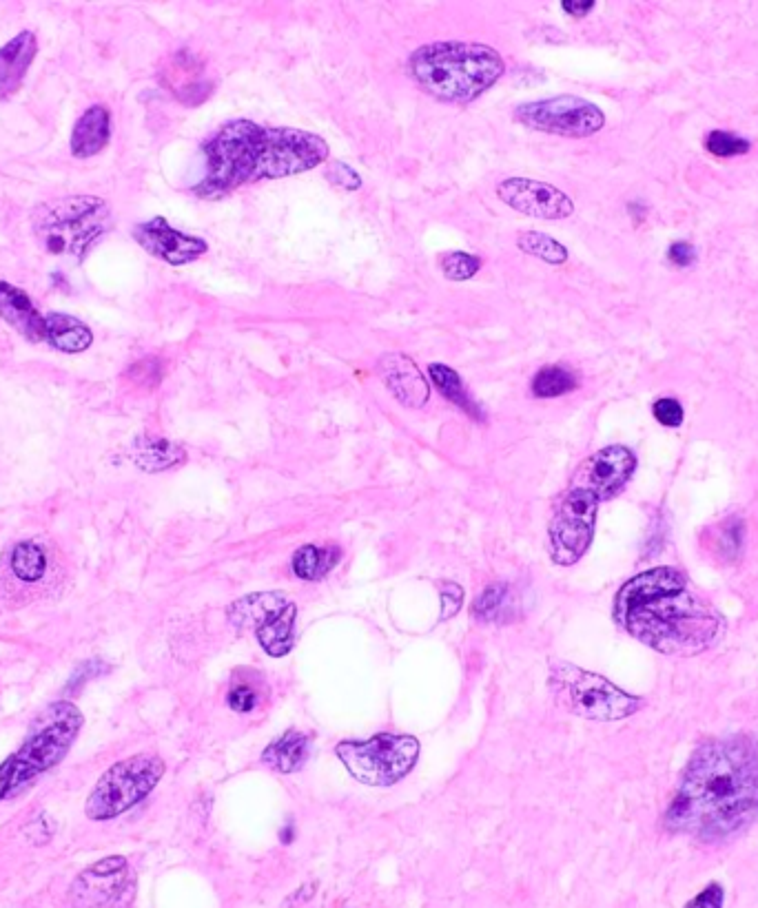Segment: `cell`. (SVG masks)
<instances>
[{"mask_svg": "<svg viewBox=\"0 0 758 908\" xmlns=\"http://www.w3.org/2000/svg\"><path fill=\"white\" fill-rule=\"evenodd\" d=\"M758 820V736L710 738L685 765L663 827L703 844H723Z\"/></svg>", "mask_w": 758, "mask_h": 908, "instance_id": "cell-1", "label": "cell"}, {"mask_svg": "<svg viewBox=\"0 0 758 908\" xmlns=\"http://www.w3.org/2000/svg\"><path fill=\"white\" fill-rule=\"evenodd\" d=\"M612 616L634 641L663 656H701L725 634L723 616L690 590L676 567H650L619 587Z\"/></svg>", "mask_w": 758, "mask_h": 908, "instance_id": "cell-2", "label": "cell"}, {"mask_svg": "<svg viewBox=\"0 0 758 908\" xmlns=\"http://www.w3.org/2000/svg\"><path fill=\"white\" fill-rule=\"evenodd\" d=\"M329 153V142L317 133L231 120L204 144L207 175L193 191L218 200L244 184L311 171L329 160Z\"/></svg>", "mask_w": 758, "mask_h": 908, "instance_id": "cell-3", "label": "cell"}, {"mask_svg": "<svg viewBox=\"0 0 758 908\" xmlns=\"http://www.w3.org/2000/svg\"><path fill=\"white\" fill-rule=\"evenodd\" d=\"M406 69L430 98L466 105L486 94L504 76L506 65L499 51L488 45L442 40L413 51Z\"/></svg>", "mask_w": 758, "mask_h": 908, "instance_id": "cell-4", "label": "cell"}, {"mask_svg": "<svg viewBox=\"0 0 758 908\" xmlns=\"http://www.w3.org/2000/svg\"><path fill=\"white\" fill-rule=\"evenodd\" d=\"M114 226L109 204L96 195H71L40 204L32 213V231L49 255L83 262Z\"/></svg>", "mask_w": 758, "mask_h": 908, "instance_id": "cell-5", "label": "cell"}, {"mask_svg": "<svg viewBox=\"0 0 758 908\" xmlns=\"http://www.w3.org/2000/svg\"><path fill=\"white\" fill-rule=\"evenodd\" d=\"M83 714L71 703L47 707L34 720V729L16 753L0 765V802L16 796L29 782L65 760L83 727Z\"/></svg>", "mask_w": 758, "mask_h": 908, "instance_id": "cell-6", "label": "cell"}, {"mask_svg": "<svg viewBox=\"0 0 758 908\" xmlns=\"http://www.w3.org/2000/svg\"><path fill=\"white\" fill-rule=\"evenodd\" d=\"M550 678L572 714L592 722L626 720L645 705L643 698L628 694L606 676L570 663H552Z\"/></svg>", "mask_w": 758, "mask_h": 908, "instance_id": "cell-7", "label": "cell"}, {"mask_svg": "<svg viewBox=\"0 0 758 908\" xmlns=\"http://www.w3.org/2000/svg\"><path fill=\"white\" fill-rule=\"evenodd\" d=\"M165 760L153 753H138L116 762L102 773L94 791L85 802L89 820H114L145 800L165 776Z\"/></svg>", "mask_w": 758, "mask_h": 908, "instance_id": "cell-8", "label": "cell"}, {"mask_svg": "<svg viewBox=\"0 0 758 908\" xmlns=\"http://www.w3.org/2000/svg\"><path fill=\"white\" fill-rule=\"evenodd\" d=\"M335 753L357 782L368 787H391L415 767L419 740L413 736L379 734L364 742H340Z\"/></svg>", "mask_w": 758, "mask_h": 908, "instance_id": "cell-9", "label": "cell"}, {"mask_svg": "<svg viewBox=\"0 0 758 908\" xmlns=\"http://www.w3.org/2000/svg\"><path fill=\"white\" fill-rule=\"evenodd\" d=\"M295 616L297 607L284 592L249 594L229 607V623L238 632H253L273 658H282L293 649Z\"/></svg>", "mask_w": 758, "mask_h": 908, "instance_id": "cell-10", "label": "cell"}, {"mask_svg": "<svg viewBox=\"0 0 758 908\" xmlns=\"http://www.w3.org/2000/svg\"><path fill=\"white\" fill-rule=\"evenodd\" d=\"M599 499L583 488H570L557 505L550 521V556L561 567H570L583 559L594 539Z\"/></svg>", "mask_w": 758, "mask_h": 908, "instance_id": "cell-11", "label": "cell"}, {"mask_svg": "<svg viewBox=\"0 0 758 908\" xmlns=\"http://www.w3.org/2000/svg\"><path fill=\"white\" fill-rule=\"evenodd\" d=\"M521 125L561 138H590L606 125L603 111L579 96H557L548 100L524 102L515 109Z\"/></svg>", "mask_w": 758, "mask_h": 908, "instance_id": "cell-12", "label": "cell"}, {"mask_svg": "<svg viewBox=\"0 0 758 908\" xmlns=\"http://www.w3.org/2000/svg\"><path fill=\"white\" fill-rule=\"evenodd\" d=\"M637 470V454L626 446H608L581 463L572 488L592 492L599 501H608L628 486Z\"/></svg>", "mask_w": 758, "mask_h": 908, "instance_id": "cell-13", "label": "cell"}, {"mask_svg": "<svg viewBox=\"0 0 758 908\" xmlns=\"http://www.w3.org/2000/svg\"><path fill=\"white\" fill-rule=\"evenodd\" d=\"M497 198L521 215L537 220H563L575 213V202L548 182L508 178L497 184Z\"/></svg>", "mask_w": 758, "mask_h": 908, "instance_id": "cell-14", "label": "cell"}, {"mask_svg": "<svg viewBox=\"0 0 758 908\" xmlns=\"http://www.w3.org/2000/svg\"><path fill=\"white\" fill-rule=\"evenodd\" d=\"M133 240H136L142 249L151 253L158 260L167 262L171 266H184L200 260V257L209 251V244L202 237L182 233L165 220V218H151L149 222L138 224L133 229Z\"/></svg>", "mask_w": 758, "mask_h": 908, "instance_id": "cell-15", "label": "cell"}, {"mask_svg": "<svg viewBox=\"0 0 758 908\" xmlns=\"http://www.w3.org/2000/svg\"><path fill=\"white\" fill-rule=\"evenodd\" d=\"M127 877V860L114 855V858L100 860L89 866L87 871L76 877L71 886V902L76 908H100L122 891Z\"/></svg>", "mask_w": 758, "mask_h": 908, "instance_id": "cell-16", "label": "cell"}, {"mask_svg": "<svg viewBox=\"0 0 758 908\" xmlns=\"http://www.w3.org/2000/svg\"><path fill=\"white\" fill-rule=\"evenodd\" d=\"M386 388L406 408H422L430 397V386L415 361L402 353H388L377 361Z\"/></svg>", "mask_w": 758, "mask_h": 908, "instance_id": "cell-17", "label": "cell"}, {"mask_svg": "<svg viewBox=\"0 0 758 908\" xmlns=\"http://www.w3.org/2000/svg\"><path fill=\"white\" fill-rule=\"evenodd\" d=\"M162 82L187 107H198L213 91L211 82H207L202 76V63L191 51H178L169 60L165 74H162Z\"/></svg>", "mask_w": 758, "mask_h": 908, "instance_id": "cell-18", "label": "cell"}, {"mask_svg": "<svg viewBox=\"0 0 758 908\" xmlns=\"http://www.w3.org/2000/svg\"><path fill=\"white\" fill-rule=\"evenodd\" d=\"M0 319H5L29 342H45V315L38 313L32 297L23 288L0 282Z\"/></svg>", "mask_w": 758, "mask_h": 908, "instance_id": "cell-19", "label": "cell"}, {"mask_svg": "<svg viewBox=\"0 0 758 908\" xmlns=\"http://www.w3.org/2000/svg\"><path fill=\"white\" fill-rule=\"evenodd\" d=\"M36 54L38 40L32 32H20L0 47V100L14 96L20 89Z\"/></svg>", "mask_w": 758, "mask_h": 908, "instance_id": "cell-20", "label": "cell"}, {"mask_svg": "<svg viewBox=\"0 0 758 908\" xmlns=\"http://www.w3.org/2000/svg\"><path fill=\"white\" fill-rule=\"evenodd\" d=\"M111 138V113L107 107L94 105L76 120L71 131L69 147L76 158H91L109 144Z\"/></svg>", "mask_w": 758, "mask_h": 908, "instance_id": "cell-21", "label": "cell"}, {"mask_svg": "<svg viewBox=\"0 0 758 908\" xmlns=\"http://www.w3.org/2000/svg\"><path fill=\"white\" fill-rule=\"evenodd\" d=\"M309 747V736L297 729H289L262 751V762L278 773H295L309 760Z\"/></svg>", "mask_w": 758, "mask_h": 908, "instance_id": "cell-22", "label": "cell"}, {"mask_svg": "<svg viewBox=\"0 0 758 908\" xmlns=\"http://www.w3.org/2000/svg\"><path fill=\"white\" fill-rule=\"evenodd\" d=\"M131 459L140 470L145 472H162L169 468H176L180 463L187 461V452L182 446L167 439L156 437H140L133 441L131 446Z\"/></svg>", "mask_w": 758, "mask_h": 908, "instance_id": "cell-23", "label": "cell"}, {"mask_svg": "<svg viewBox=\"0 0 758 908\" xmlns=\"http://www.w3.org/2000/svg\"><path fill=\"white\" fill-rule=\"evenodd\" d=\"M45 342L63 353H83L94 342V335L76 317L49 313L45 315Z\"/></svg>", "mask_w": 758, "mask_h": 908, "instance_id": "cell-24", "label": "cell"}, {"mask_svg": "<svg viewBox=\"0 0 758 908\" xmlns=\"http://www.w3.org/2000/svg\"><path fill=\"white\" fill-rule=\"evenodd\" d=\"M473 614L486 623H508L519 616V601L508 583H493L475 598Z\"/></svg>", "mask_w": 758, "mask_h": 908, "instance_id": "cell-25", "label": "cell"}, {"mask_svg": "<svg viewBox=\"0 0 758 908\" xmlns=\"http://www.w3.org/2000/svg\"><path fill=\"white\" fill-rule=\"evenodd\" d=\"M342 550L335 545H302L293 554V572L302 581H322L340 563Z\"/></svg>", "mask_w": 758, "mask_h": 908, "instance_id": "cell-26", "label": "cell"}, {"mask_svg": "<svg viewBox=\"0 0 758 908\" xmlns=\"http://www.w3.org/2000/svg\"><path fill=\"white\" fill-rule=\"evenodd\" d=\"M428 375H430V381L435 384V388L442 392V395L448 401H453L457 408H462L466 415H470L475 421H484L486 419L484 410H481L475 404V399L468 395V390H466L464 381H462V377H459L457 370L448 368L444 364H430L428 366Z\"/></svg>", "mask_w": 758, "mask_h": 908, "instance_id": "cell-27", "label": "cell"}, {"mask_svg": "<svg viewBox=\"0 0 758 908\" xmlns=\"http://www.w3.org/2000/svg\"><path fill=\"white\" fill-rule=\"evenodd\" d=\"M710 550L721 563H739L745 550V521L732 514L710 532Z\"/></svg>", "mask_w": 758, "mask_h": 908, "instance_id": "cell-28", "label": "cell"}, {"mask_svg": "<svg viewBox=\"0 0 758 908\" xmlns=\"http://www.w3.org/2000/svg\"><path fill=\"white\" fill-rule=\"evenodd\" d=\"M12 572L18 581L38 583L47 572V554L38 543L23 541L12 552Z\"/></svg>", "mask_w": 758, "mask_h": 908, "instance_id": "cell-29", "label": "cell"}, {"mask_svg": "<svg viewBox=\"0 0 758 908\" xmlns=\"http://www.w3.org/2000/svg\"><path fill=\"white\" fill-rule=\"evenodd\" d=\"M577 386H579L577 377H575V373H570L568 368L546 366V368H541L535 377H532L530 390H532V395L539 399H555V397L568 395V392H572Z\"/></svg>", "mask_w": 758, "mask_h": 908, "instance_id": "cell-30", "label": "cell"}, {"mask_svg": "<svg viewBox=\"0 0 758 908\" xmlns=\"http://www.w3.org/2000/svg\"><path fill=\"white\" fill-rule=\"evenodd\" d=\"M517 246L521 253H528L532 257H539L548 264H566L568 262V249L561 242H557L555 237H550L546 233L539 231H526L517 237Z\"/></svg>", "mask_w": 758, "mask_h": 908, "instance_id": "cell-31", "label": "cell"}, {"mask_svg": "<svg viewBox=\"0 0 758 908\" xmlns=\"http://www.w3.org/2000/svg\"><path fill=\"white\" fill-rule=\"evenodd\" d=\"M439 268L446 280L453 282H466L470 277H475L481 268V260L473 253L466 251H450L439 255Z\"/></svg>", "mask_w": 758, "mask_h": 908, "instance_id": "cell-32", "label": "cell"}, {"mask_svg": "<svg viewBox=\"0 0 758 908\" xmlns=\"http://www.w3.org/2000/svg\"><path fill=\"white\" fill-rule=\"evenodd\" d=\"M703 144H705V149H708L716 158L745 156V153H750V149H752L750 140L736 136V133H732V131H721V129L710 131L708 136H705Z\"/></svg>", "mask_w": 758, "mask_h": 908, "instance_id": "cell-33", "label": "cell"}, {"mask_svg": "<svg viewBox=\"0 0 758 908\" xmlns=\"http://www.w3.org/2000/svg\"><path fill=\"white\" fill-rule=\"evenodd\" d=\"M127 379L131 381L133 386L153 390V388H156V386L160 384V379H162V364H160V361H158L156 357H145V359H140L138 364H133V366L129 368Z\"/></svg>", "mask_w": 758, "mask_h": 908, "instance_id": "cell-34", "label": "cell"}, {"mask_svg": "<svg viewBox=\"0 0 758 908\" xmlns=\"http://www.w3.org/2000/svg\"><path fill=\"white\" fill-rule=\"evenodd\" d=\"M652 415H654V419L661 423L663 428H679L681 423H683L685 412H683V406L679 404V401L672 399V397H663L659 401H654Z\"/></svg>", "mask_w": 758, "mask_h": 908, "instance_id": "cell-35", "label": "cell"}, {"mask_svg": "<svg viewBox=\"0 0 758 908\" xmlns=\"http://www.w3.org/2000/svg\"><path fill=\"white\" fill-rule=\"evenodd\" d=\"M227 703L233 711L249 714V711H253L255 705H258V691H255L249 683H235L229 689Z\"/></svg>", "mask_w": 758, "mask_h": 908, "instance_id": "cell-36", "label": "cell"}, {"mask_svg": "<svg viewBox=\"0 0 758 908\" xmlns=\"http://www.w3.org/2000/svg\"><path fill=\"white\" fill-rule=\"evenodd\" d=\"M725 904V886L721 882H710L705 889L696 893L683 908H723Z\"/></svg>", "mask_w": 758, "mask_h": 908, "instance_id": "cell-37", "label": "cell"}, {"mask_svg": "<svg viewBox=\"0 0 758 908\" xmlns=\"http://www.w3.org/2000/svg\"><path fill=\"white\" fill-rule=\"evenodd\" d=\"M329 180L335 182L337 187L346 189V191H357V189L362 187L360 173H357L355 169L348 167V164H344V162H333V164H331V169H329Z\"/></svg>", "mask_w": 758, "mask_h": 908, "instance_id": "cell-38", "label": "cell"}, {"mask_svg": "<svg viewBox=\"0 0 758 908\" xmlns=\"http://www.w3.org/2000/svg\"><path fill=\"white\" fill-rule=\"evenodd\" d=\"M439 590H442V621H448L462 610L464 590L457 583H444Z\"/></svg>", "mask_w": 758, "mask_h": 908, "instance_id": "cell-39", "label": "cell"}, {"mask_svg": "<svg viewBox=\"0 0 758 908\" xmlns=\"http://www.w3.org/2000/svg\"><path fill=\"white\" fill-rule=\"evenodd\" d=\"M668 262L676 268H690L696 262V249L688 242H674L668 249Z\"/></svg>", "mask_w": 758, "mask_h": 908, "instance_id": "cell-40", "label": "cell"}, {"mask_svg": "<svg viewBox=\"0 0 758 908\" xmlns=\"http://www.w3.org/2000/svg\"><path fill=\"white\" fill-rule=\"evenodd\" d=\"M315 893H317V882H306L295 893H291L289 897H286L282 908H300L306 902H311Z\"/></svg>", "mask_w": 758, "mask_h": 908, "instance_id": "cell-41", "label": "cell"}, {"mask_svg": "<svg viewBox=\"0 0 758 908\" xmlns=\"http://www.w3.org/2000/svg\"><path fill=\"white\" fill-rule=\"evenodd\" d=\"M594 5H597L594 0H563V3H561L563 12L570 14V16H575V18L590 14L592 9H594Z\"/></svg>", "mask_w": 758, "mask_h": 908, "instance_id": "cell-42", "label": "cell"}, {"mask_svg": "<svg viewBox=\"0 0 758 908\" xmlns=\"http://www.w3.org/2000/svg\"><path fill=\"white\" fill-rule=\"evenodd\" d=\"M293 831H295V829H293V824H286V827H284L282 833H280L282 844H291V842H293V838H295V833H293Z\"/></svg>", "mask_w": 758, "mask_h": 908, "instance_id": "cell-43", "label": "cell"}]
</instances>
